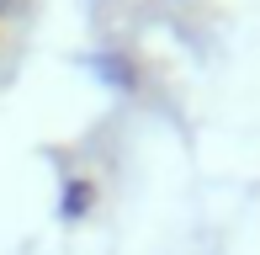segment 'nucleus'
Masks as SVG:
<instances>
[{
	"mask_svg": "<svg viewBox=\"0 0 260 255\" xmlns=\"http://www.w3.org/2000/svg\"><path fill=\"white\" fill-rule=\"evenodd\" d=\"M90 207H96V181H90V176H69V181H64V192H58V218L80 224Z\"/></svg>",
	"mask_w": 260,
	"mask_h": 255,
	"instance_id": "obj_1",
	"label": "nucleus"
},
{
	"mask_svg": "<svg viewBox=\"0 0 260 255\" xmlns=\"http://www.w3.org/2000/svg\"><path fill=\"white\" fill-rule=\"evenodd\" d=\"M96 69H101L106 80H112L117 90H133V69H127L122 59H96Z\"/></svg>",
	"mask_w": 260,
	"mask_h": 255,
	"instance_id": "obj_2",
	"label": "nucleus"
}]
</instances>
